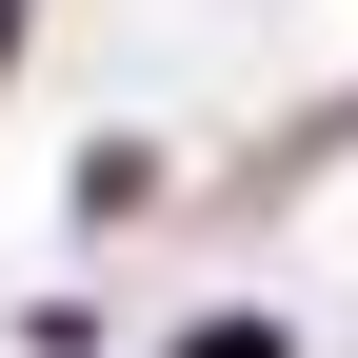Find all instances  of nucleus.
I'll use <instances>...</instances> for the list:
<instances>
[{
	"mask_svg": "<svg viewBox=\"0 0 358 358\" xmlns=\"http://www.w3.org/2000/svg\"><path fill=\"white\" fill-rule=\"evenodd\" d=\"M199 358H279V319H219V338H199Z\"/></svg>",
	"mask_w": 358,
	"mask_h": 358,
	"instance_id": "1",
	"label": "nucleus"
}]
</instances>
